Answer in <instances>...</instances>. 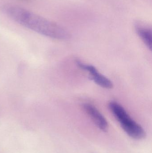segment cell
Segmentation results:
<instances>
[{
  "label": "cell",
  "mask_w": 152,
  "mask_h": 153,
  "mask_svg": "<svg viewBox=\"0 0 152 153\" xmlns=\"http://www.w3.org/2000/svg\"><path fill=\"white\" fill-rule=\"evenodd\" d=\"M3 11L16 22L43 36L61 40L70 38L69 33L59 25L26 9L8 4Z\"/></svg>",
  "instance_id": "obj_1"
},
{
  "label": "cell",
  "mask_w": 152,
  "mask_h": 153,
  "mask_svg": "<svg viewBox=\"0 0 152 153\" xmlns=\"http://www.w3.org/2000/svg\"><path fill=\"white\" fill-rule=\"evenodd\" d=\"M109 108L124 131L134 139H142L146 137L144 128L130 117L121 105L115 101L109 103Z\"/></svg>",
  "instance_id": "obj_2"
},
{
  "label": "cell",
  "mask_w": 152,
  "mask_h": 153,
  "mask_svg": "<svg viewBox=\"0 0 152 153\" xmlns=\"http://www.w3.org/2000/svg\"><path fill=\"white\" fill-rule=\"evenodd\" d=\"M76 63L80 69L89 73L91 80L96 84L105 89H111L113 87L112 82L109 78L99 73L94 66L85 64L79 61H77Z\"/></svg>",
  "instance_id": "obj_3"
},
{
  "label": "cell",
  "mask_w": 152,
  "mask_h": 153,
  "mask_svg": "<svg viewBox=\"0 0 152 153\" xmlns=\"http://www.w3.org/2000/svg\"><path fill=\"white\" fill-rule=\"evenodd\" d=\"M83 108L98 128L104 132H107L109 125L106 119L95 107L89 103H85Z\"/></svg>",
  "instance_id": "obj_4"
},
{
  "label": "cell",
  "mask_w": 152,
  "mask_h": 153,
  "mask_svg": "<svg viewBox=\"0 0 152 153\" xmlns=\"http://www.w3.org/2000/svg\"><path fill=\"white\" fill-rule=\"evenodd\" d=\"M136 31L143 42L151 51L152 50V37L151 29L149 26L141 22L135 24Z\"/></svg>",
  "instance_id": "obj_5"
}]
</instances>
